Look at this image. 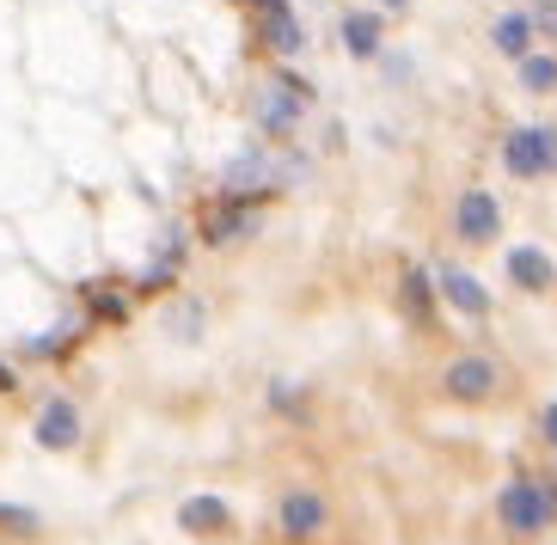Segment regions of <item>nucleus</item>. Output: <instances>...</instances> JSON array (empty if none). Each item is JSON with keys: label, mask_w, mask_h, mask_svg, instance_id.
<instances>
[{"label": "nucleus", "mask_w": 557, "mask_h": 545, "mask_svg": "<svg viewBox=\"0 0 557 545\" xmlns=\"http://www.w3.org/2000/svg\"><path fill=\"white\" fill-rule=\"evenodd\" d=\"M496 515H503V528L508 533H540V528H552V515H557V491L552 484H540V479H515V484H503V496H496Z\"/></svg>", "instance_id": "nucleus-1"}, {"label": "nucleus", "mask_w": 557, "mask_h": 545, "mask_svg": "<svg viewBox=\"0 0 557 545\" xmlns=\"http://www.w3.org/2000/svg\"><path fill=\"white\" fill-rule=\"evenodd\" d=\"M307 104H312V86L295 80V74H276V80L258 92V129L263 135H295Z\"/></svg>", "instance_id": "nucleus-2"}, {"label": "nucleus", "mask_w": 557, "mask_h": 545, "mask_svg": "<svg viewBox=\"0 0 557 545\" xmlns=\"http://www.w3.org/2000/svg\"><path fill=\"white\" fill-rule=\"evenodd\" d=\"M251 18H258V37H263V50L282 55V62H295L300 50H307V25L295 18V7L288 0H246Z\"/></svg>", "instance_id": "nucleus-3"}, {"label": "nucleus", "mask_w": 557, "mask_h": 545, "mask_svg": "<svg viewBox=\"0 0 557 545\" xmlns=\"http://www.w3.org/2000/svg\"><path fill=\"white\" fill-rule=\"evenodd\" d=\"M503 165L515 172V178H540V172H557V129H508Z\"/></svg>", "instance_id": "nucleus-4"}, {"label": "nucleus", "mask_w": 557, "mask_h": 545, "mask_svg": "<svg viewBox=\"0 0 557 545\" xmlns=\"http://www.w3.org/2000/svg\"><path fill=\"white\" fill-rule=\"evenodd\" d=\"M442 393L454 398V405H484V398L496 393V362L491 356H454V362L442 368Z\"/></svg>", "instance_id": "nucleus-5"}, {"label": "nucleus", "mask_w": 557, "mask_h": 545, "mask_svg": "<svg viewBox=\"0 0 557 545\" xmlns=\"http://www.w3.org/2000/svg\"><path fill=\"white\" fill-rule=\"evenodd\" d=\"M454 227L466 246H491L496 233H503V202L491 197V190H466L454 209Z\"/></svg>", "instance_id": "nucleus-6"}, {"label": "nucleus", "mask_w": 557, "mask_h": 545, "mask_svg": "<svg viewBox=\"0 0 557 545\" xmlns=\"http://www.w3.org/2000/svg\"><path fill=\"white\" fill-rule=\"evenodd\" d=\"M435 288H442V300H447V307H459L466 319H484V313H491V288H484L472 270L442 264V270H435Z\"/></svg>", "instance_id": "nucleus-7"}, {"label": "nucleus", "mask_w": 557, "mask_h": 545, "mask_svg": "<svg viewBox=\"0 0 557 545\" xmlns=\"http://www.w3.org/2000/svg\"><path fill=\"white\" fill-rule=\"evenodd\" d=\"M37 442L50 447V454H67V447L81 442V411H74V398H50V405L37 411Z\"/></svg>", "instance_id": "nucleus-8"}, {"label": "nucleus", "mask_w": 557, "mask_h": 545, "mask_svg": "<svg viewBox=\"0 0 557 545\" xmlns=\"http://www.w3.org/2000/svg\"><path fill=\"white\" fill-rule=\"evenodd\" d=\"M282 533L288 540H312V533L325 528V496H312V491H288L282 496V509H276Z\"/></svg>", "instance_id": "nucleus-9"}, {"label": "nucleus", "mask_w": 557, "mask_h": 545, "mask_svg": "<svg viewBox=\"0 0 557 545\" xmlns=\"http://www.w3.org/2000/svg\"><path fill=\"white\" fill-rule=\"evenodd\" d=\"M282 184V172L270 165V153H258V148H246L239 160L227 165V190H246V197H270Z\"/></svg>", "instance_id": "nucleus-10"}, {"label": "nucleus", "mask_w": 557, "mask_h": 545, "mask_svg": "<svg viewBox=\"0 0 557 545\" xmlns=\"http://www.w3.org/2000/svg\"><path fill=\"white\" fill-rule=\"evenodd\" d=\"M508 282H515L521 295H545V288L557 282V264L545 258L540 246H515L508 251Z\"/></svg>", "instance_id": "nucleus-11"}, {"label": "nucleus", "mask_w": 557, "mask_h": 545, "mask_svg": "<svg viewBox=\"0 0 557 545\" xmlns=\"http://www.w3.org/2000/svg\"><path fill=\"white\" fill-rule=\"evenodd\" d=\"M263 197H239V190H227V197L214 202V215H209V227H202V239L209 246H227L239 227H251V209H258Z\"/></svg>", "instance_id": "nucleus-12"}, {"label": "nucleus", "mask_w": 557, "mask_h": 545, "mask_svg": "<svg viewBox=\"0 0 557 545\" xmlns=\"http://www.w3.org/2000/svg\"><path fill=\"white\" fill-rule=\"evenodd\" d=\"M491 50L508 55V62H521L527 50H533V13H503L491 25Z\"/></svg>", "instance_id": "nucleus-13"}, {"label": "nucleus", "mask_w": 557, "mask_h": 545, "mask_svg": "<svg viewBox=\"0 0 557 545\" xmlns=\"http://www.w3.org/2000/svg\"><path fill=\"white\" fill-rule=\"evenodd\" d=\"M337 37H344V50L356 55V62H374L380 55V13H344Z\"/></svg>", "instance_id": "nucleus-14"}, {"label": "nucleus", "mask_w": 557, "mask_h": 545, "mask_svg": "<svg viewBox=\"0 0 557 545\" xmlns=\"http://www.w3.org/2000/svg\"><path fill=\"white\" fill-rule=\"evenodd\" d=\"M178 521H184L190 533H221L233 515H227V503H221V496H190V503L178 509Z\"/></svg>", "instance_id": "nucleus-15"}, {"label": "nucleus", "mask_w": 557, "mask_h": 545, "mask_svg": "<svg viewBox=\"0 0 557 545\" xmlns=\"http://www.w3.org/2000/svg\"><path fill=\"white\" fill-rule=\"evenodd\" d=\"M405 313L410 319H435V276L417 264H405Z\"/></svg>", "instance_id": "nucleus-16"}, {"label": "nucleus", "mask_w": 557, "mask_h": 545, "mask_svg": "<svg viewBox=\"0 0 557 545\" xmlns=\"http://www.w3.org/2000/svg\"><path fill=\"white\" fill-rule=\"evenodd\" d=\"M521 86H527V92H557V55L527 50L521 55Z\"/></svg>", "instance_id": "nucleus-17"}, {"label": "nucleus", "mask_w": 557, "mask_h": 545, "mask_svg": "<svg viewBox=\"0 0 557 545\" xmlns=\"http://www.w3.org/2000/svg\"><path fill=\"white\" fill-rule=\"evenodd\" d=\"M123 313H129V300L116 295V288H86V319H111L116 325Z\"/></svg>", "instance_id": "nucleus-18"}, {"label": "nucleus", "mask_w": 557, "mask_h": 545, "mask_svg": "<svg viewBox=\"0 0 557 545\" xmlns=\"http://www.w3.org/2000/svg\"><path fill=\"white\" fill-rule=\"evenodd\" d=\"M270 411H276V417H307V393L288 386V381H276V386H270Z\"/></svg>", "instance_id": "nucleus-19"}, {"label": "nucleus", "mask_w": 557, "mask_h": 545, "mask_svg": "<svg viewBox=\"0 0 557 545\" xmlns=\"http://www.w3.org/2000/svg\"><path fill=\"white\" fill-rule=\"evenodd\" d=\"M67 344H74V331H50V337H32V344H25V356H32V362H62Z\"/></svg>", "instance_id": "nucleus-20"}, {"label": "nucleus", "mask_w": 557, "mask_h": 545, "mask_svg": "<svg viewBox=\"0 0 557 545\" xmlns=\"http://www.w3.org/2000/svg\"><path fill=\"white\" fill-rule=\"evenodd\" d=\"M178 313H172V331L178 337H190V331H202V300H172Z\"/></svg>", "instance_id": "nucleus-21"}, {"label": "nucleus", "mask_w": 557, "mask_h": 545, "mask_svg": "<svg viewBox=\"0 0 557 545\" xmlns=\"http://www.w3.org/2000/svg\"><path fill=\"white\" fill-rule=\"evenodd\" d=\"M0 528H7V533H37L44 521H37L32 509H13V503H0Z\"/></svg>", "instance_id": "nucleus-22"}, {"label": "nucleus", "mask_w": 557, "mask_h": 545, "mask_svg": "<svg viewBox=\"0 0 557 545\" xmlns=\"http://www.w3.org/2000/svg\"><path fill=\"white\" fill-rule=\"evenodd\" d=\"M540 442L557 454V398H552V405H540Z\"/></svg>", "instance_id": "nucleus-23"}, {"label": "nucleus", "mask_w": 557, "mask_h": 545, "mask_svg": "<svg viewBox=\"0 0 557 545\" xmlns=\"http://www.w3.org/2000/svg\"><path fill=\"white\" fill-rule=\"evenodd\" d=\"M380 7H386V13H410V0H380Z\"/></svg>", "instance_id": "nucleus-24"}, {"label": "nucleus", "mask_w": 557, "mask_h": 545, "mask_svg": "<svg viewBox=\"0 0 557 545\" xmlns=\"http://www.w3.org/2000/svg\"><path fill=\"white\" fill-rule=\"evenodd\" d=\"M0 386H13V368H7V362H0Z\"/></svg>", "instance_id": "nucleus-25"}]
</instances>
